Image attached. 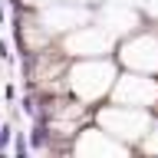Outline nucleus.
<instances>
[{"label": "nucleus", "instance_id": "obj_4", "mask_svg": "<svg viewBox=\"0 0 158 158\" xmlns=\"http://www.w3.org/2000/svg\"><path fill=\"white\" fill-rule=\"evenodd\" d=\"M115 46V40L109 33L106 27H96V23H82V27L69 30L66 40H63V49H66V56H109Z\"/></svg>", "mask_w": 158, "mask_h": 158}, {"label": "nucleus", "instance_id": "obj_2", "mask_svg": "<svg viewBox=\"0 0 158 158\" xmlns=\"http://www.w3.org/2000/svg\"><path fill=\"white\" fill-rule=\"evenodd\" d=\"M96 118L102 122L112 138H122V142H138L145 138V132L152 128V112L148 109H138V106H106L102 112H96Z\"/></svg>", "mask_w": 158, "mask_h": 158}, {"label": "nucleus", "instance_id": "obj_7", "mask_svg": "<svg viewBox=\"0 0 158 158\" xmlns=\"http://www.w3.org/2000/svg\"><path fill=\"white\" fill-rule=\"evenodd\" d=\"M0 59H10V43L7 40H0Z\"/></svg>", "mask_w": 158, "mask_h": 158}, {"label": "nucleus", "instance_id": "obj_1", "mask_svg": "<svg viewBox=\"0 0 158 158\" xmlns=\"http://www.w3.org/2000/svg\"><path fill=\"white\" fill-rule=\"evenodd\" d=\"M115 76H118L115 63H109L106 56H86L82 63L66 69V86L79 102L92 106V102H99V99H106L112 92Z\"/></svg>", "mask_w": 158, "mask_h": 158}, {"label": "nucleus", "instance_id": "obj_5", "mask_svg": "<svg viewBox=\"0 0 158 158\" xmlns=\"http://www.w3.org/2000/svg\"><path fill=\"white\" fill-rule=\"evenodd\" d=\"M118 63L135 73H158V27L128 36L118 46Z\"/></svg>", "mask_w": 158, "mask_h": 158}, {"label": "nucleus", "instance_id": "obj_6", "mask_svg": "<svg viewBox=\"0 0 158 158\" xmlns=\"http://www.w3.org/2000/svg\"><path fill=\"white\" fill-rule=\"evenodd\" d=\"M10 135H13V128H10V122H3V125H0V152H7Z\"/></svg>", "mask_w": 158, "mask_h": 158}, {"label": "nucleus", "instance_id": "obj_3", "mask_svg": "<svg viewBox=\"0 0 158 158\" xmlns=\"http://www.w3.org/2000/svg\"><path fill=\"white\" fill-rule=\"evenodd\" d=\"M112 102L118 106H138V109H155L158 106V79L145 76V73H122L112 82Z\"/></svg>", "mask_w": 158, "mask_h": 158}, {"label": "nucleus", "instance_id": "obj_8", "mask_svg": "<svg viewBox=\"0 0 158 158\" xmlns=\"http://www.w3.org/2000/svg\"><path fill=\"white\" fill-rule=\"evenodd\" d=\"M7 23V10H3V3H0V27Z\"/></svg>", "mask_w": 158, "mask_h": 158}]
</instances>
